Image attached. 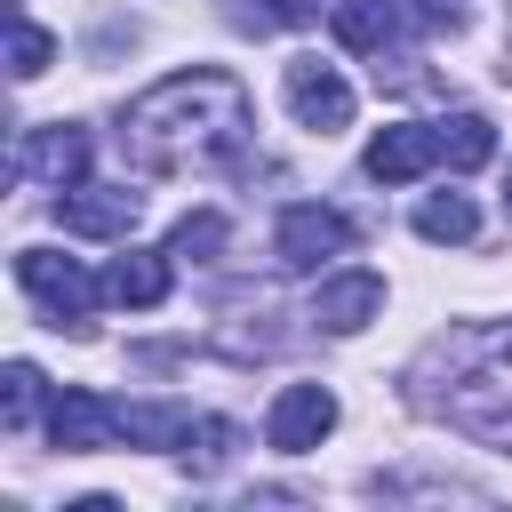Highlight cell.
Returning a JSON list of instances; mask_svg holds the SVG:
<instances>
[{
	"mask_svg": "<svg viewBox=\"0 0 512 512\" xmlns=\"http://www.w3.org/2000/svg\"><path fill=\"white\" fill-rule=\"evenodd\" d=\"M256 128V104L232 72L216 64H192V72H168L152 80L128 112H120V152L144 168V176H192V168H224L240 160Z\"/></svg>",
	"mask_w": 512,
	"mask_h": 512,
	"instance_id": "obj_1",
	"label": "cell"
},
{
	"mask_svg": "<svg viewBox=\"0 0 512 512\" xmlns=\"http://www.w3.org/2000/svg\"><path fill=\"white\" fill-rule=\"evenodd\" d=\"M424 368H440V384L424 392L432 416H448L456 432H472L488 448H512V320L448 328Z\"/></svg>",
	"mask_w": 512,
	"mask_h": 512,
	"instance_id": "obj_2",
	"label": "cell"
},
{
	"mask_svg": "<svg viewBox=\"0 0 512 512\" xmlns=\"http://www.w3.org/2000/svg\"><path fill=\"white\" fill-rule=\"evenodd\" d=\"M16 280H24V296L56 320V328H88V312H96V296H104V280H88L72 256H56V248H24L16 256Z\"/></svg>",
	"mask_w": 512,
	"mask_h": 512,
	"instance_id": "obj_3",
	"label": "cell"
},
{
	"mask_svg": "<svg viewBox=\"0 0 512 512\" xmlns=\"http://www.w3.org/2000/svg\"><path fill=\"white\" fill-rule=\"evenodd\" d=\"M280 96H288V112H296L304 128H320V136L352 128V88H344V72L320 64V56H296V64L280 72Z\"/></svg>",
	"mask_w": 512,
	"mask_h": 512,
	"instance_id": "obj_4",
	"label": "cell"
},
{
	"mask_svg": "<svg viewBox=\"0 0 512 512\" xmlns=\"http://www.w3.org/2000/svg\"><path fill=\"white\" fill-rule=\"evenodd\" d=\"M48 440H56L64 456L120 448V440H128V408H120V400H104V392H64V400L48 408Z\"/></svg>",
	"mask_w": 512,
	"mask_h": 512,
	"instance_id": "obj_5",
	"label": "cell"
},
{
	"mask_svg": "<svg viewBox=\"0 0 512 512\" xmlns=\"http://www.w3.org/2000/svg\"><path fill=\"white\" fill-rule=\"evenodd\" d=\"M328 432H336V392H328V384H280V400H272V416H264V448L304 456V448H320Z\"/></svg>",
	"mask_w": 512,
	"mask_h": 512,
	"instance_id": "obj_6",
	"label": "cell"
},
{
	"mask_svg": "<svg viewBox=\"0 0 512 512\" xmlns=\"http://www.w3.org/2000/svg\"><path fill=\"white\" fill-rule=\"evenodd\" d=\"M16 176H24V184H56V192H72V184L88 176V136H80L72 120L24 128V136H16Z\"/></svg>",
	"mask_w": 512,
	"mask_h": 512,
	"instance_id": "obj_7",
	"label": "cell"
},
{
	"mask_svg": "<svg viewBox=\"0 0 512 512\" xmlns=\"http://www.w3.org/2000/svg\"><path fill=\"white\" fill-rule=\"evenodd\" d=\"M272 248H280V264H288V272H320L328 256H344V248H352V224H344L336 208H320V200H296V208L280 216Z\"/></svg>",
	"mask_w": 512,
	"mask_h": 512,
	"instance_id": "obj_8",
	"label": "cell"
},
{
	"mask_svg": "<svg viewBox=\"0 0 512 512\" xmlns=\"http://www.w3.org/2000/svg\"><path fill=\"white\" fill-rule=\"evenodd\" d=\"M56 216H64V232H80V240H128L136 216H144V192H128V184H72V192L56 200Z\"/></svg>",
	"mask_w": 512,
	"mask_h": 512,
	"instance_id": "obj_9",
	"label": "cell"
},
{
	"mask_svg": "<svg viewBox=\"0 0 512 512\" xmlns=\"http://www.w3.org/2000/svg\"><path fill=\"white\" fill-rule=\"evenodd\" d=\"M424 168H440V128L392 120V128L368 136V176H376V184H416Z\"/></svg>",
	"mask_w": 512,
	"mask_h": 512,
	"instance_id": "obj_10",
	"label": "cell"
},
{
	"mask_svg": "<svg viewBox=\"0 0 512 512\" xmlns=\"http://www.w3.org/2000/svg\"><path fill=\"white\" fill-rule=\"evenodd\" d=\"M384 312V280L376 272H336V280H320V296H312V320L328 328V336H352V328H368Z\"/></svg>",
	"mask_w": 512,
	"mask_h": 512,
	"instance_id": "obj_11",
	"label": "cell"
},
{
	"mask_svg": "<svg viewBox=\"0 0 512 512\" xmlns=\"http://www.w3.org/2000/svg\"><path fill=\"white\" fill-rule=\"evenodd\" d=\"M336 40L344 48H360V56H384L392 40H400V24H408V8L400 0H336Z\"/></svg>",
	"mask_w": 512,
	"mask_h": 512,
	"instance_id": "obj_12",
	"label": "cell"
},
{
	"mask_svg": "<svg viewBox=\"0 0 512 512\" xmlns=\"http://www.w3.org/2000/svg\"><path fill=\"white\" fill-rule=\"evenodd\" d=\"M168 272H176V256H136V248H128V256L104 272V296L128 304V312H152V304L168 296Z\"/></svg>",
	"mask_w": 512,
	"mask_h": 512,
	"instance_id": "obj_13",
	"label": "cell"
},
{
	"mask_svg": "<svg viewBox=\"0 0 512 512\" xmlns=\"http://www.w3.org/2000/svg\"><path fill=\"white\" fill-rule=\"evenodd\" d=\"M432 128H440V160H448L456 176H472V168L496 160V128H488L480 112H448V120H432Z\"/></svg>",
	"mask_w": 512,
	"mask_h": 512,
	"instance_id": "obj_14",
	"label": "cell"
},
{
	"mask_svg": "<svg viewBox=\"0 0 512 512\" xmlns=\"http://www.w3.org/2000/svg\"><path fill=\"white\" fill-rule=\"evenodd\" d=\"M416 232H424L432 248H464V240L480 232V208H472L464 192H432V200H416Z\"/></svg>",
	"mask_w": 512,
	"mask_h": 512,
	"instance_id": "obj_15",
	"label": "cell"
},
{
	"mask_svg": "<svg viewBox=\"0 0 512 512\" xmlns=\"http://www.w3.org/2000/svg\"><path fill=\"white\" fill-rule=\"evenodd\" d=\"M224 240H232V224H224L216 208H192V216L168 232V256H176V264H216V248H224Z\"/></svg>",
	"mask_w": 512,
	"mask_h": 512,
	"instance_id": "obj_16",
	"label": "cell"
},
{
	"mask_svg": "<svg viewBox=\"0 0 512 512\" xmlns=\"http://www.w3.org/2000/svg\"><path fill=\"white\" fill-rule=\"evenodd\" d=\"M232 448H240V432H232L224 416H192V424H184V440H176V456H184L192 472H216V464H232Z\"/></svg>",
	"mask_w": 512,
	"mask_h": 512,
	"instance_id": "obj_17",
	"label": "cell"
},
{
	"mask_svg": "<svg viewBox=\"0 0 512 512\" xmlns=\"http://www.w3.org/2000/svg\"><path fill=\"white\" fill-rule=\"evenodd\" d=\"M40 392H48V376H40L32 360H8V376H0V424L24 432V424L40 416Z\"/></svg>",
	"mask_w": 512,
	"mask_h": 512,
	"instance_id": "obj_18",
	"label": "cell"
},
{
	"mask_svg": "<svg viewBox=\"0 0 512 512\" xmlns=\"http://www.w3.org/2000/svg\"><path fill=\"white\" fill-rule=\"evenodd\" d=\"M48 56H56V40H48L32 16H16V40H8V72H16V80H40V72H48Z\"/></svg>",
	"mask_w": 512,
	"mask_h": 512,
	"instance_id": "obj_19",
	"label": "cell"
},
{
	"mask_svg": "<svg viewBox=\"0 0 512 512\" xmlns=\"http://www.w3.org/2000/svg\"><path fill=\"white\" fill-rule=\"evenodd\" d=\"M272 16L280 24H312V0H272Z\"/></svg>",
	"mask_w": 512,
	"mask_h": 512,
	"instance_id": "obj_20",
	"label": "cell"
},
{
	"mask_svg": "<svg viewBox=\"0 0 512 512\" xmlns=\"http://www.w3.org/2000/svg\"><path fill=\"white\" fill-rule=\"evenodd\" d=\"M504 200H512V168H504Z\"/></svg>",
	"mask_w": 512,
	"mask_h": 512,
	"instance_id": "obj_21",
	"label": "cell"
}]
</instances>
